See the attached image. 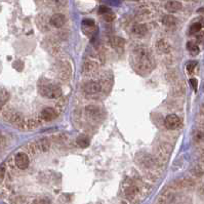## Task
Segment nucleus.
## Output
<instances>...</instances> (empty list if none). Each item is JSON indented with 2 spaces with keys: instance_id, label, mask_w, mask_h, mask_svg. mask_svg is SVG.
<instances>
[{
  "instance_id": "1",
  "label": "nucleus",
  "mask_w": 204,
  "mask_h": 204,
  "mask_svg": "<svg viewBox=\"0 0 204 204\" xmlns=\"http://www.w3.org/2000/svg\"><path fill=\"white\" fill-rule=\"evenodd\" d=\"M133 59H135V67L139 69V71H151L152 67L154 65L151 52L144 46L139 45L135 47V52H133Z\"/></svg>"
},
{
  "instance_id": "2",
  "label": "nucleus",
  "mask_w": 204,
  "mask_h": 204,
  "mask_svg": "<svg viewBox=\"0 0 204 204\" xmlns=\"http://www.w3.org/2000/svg\"><path fill=\"white\" fill-rule=\"evenodd\" d=\"M38 91L41 95L45 96L48 99H59L62 95L61 87L57 84H52V83H40Z\"/></svg>"
},
{
  "instance_id": "3",
  "label": "nucleus",
  "mask_w": 204,
  "mask_h": 204,
  "mask_svg": "<svg viewBox=\"0 0 204 204\" xmlns=\"http://www.w3.org/2000/svg\"><path fill=\"white\" fill-rule=\"evenodd\" d=\"M181 124H182L181 118L176 114L168 115L164 119V125L167 129H170V130L176 129V128L181 126Z\"/></svg>"
},
{
  "instance_id": "4",
  "label": "nucleus",
  "mask_w": 204,
  "mask_h": 204,
  "mask_svg": "<svg viewBox=\"0 0 204 204\" xmlns=\"http://www.w3.org/2000/svg\"><path fill=\"white\" fill-rule=\"evenodd\" d=\"M15 163L17 165V167L18 169H26L28 168L29 163H30V159H29V156L26 154V153H18L15 156Z\"/></svg>"
},
{
  "instance_id": "5",
  "label": "nucleus",
  "mask_w": 204,
  "mask_h": 204,
  "mask_svg": "<svg viewBox=\"0 0 204 204\" xmlns=\"http://www.w3.org/2000/svg\"><path fill=\"white\" fill-rule=\"evenodd\" d=\"M101 89V84L96 81H89L83 85V91L87 95H95V93L100 92Z\"/></svg>"
},
{
  "instance_id": "6",
  "label": "nucleus",
  "mask_w": 204,
  "mask_h": 204,
  "mask_svg": "<svg viewBox=\"0 0 204 204\" xmlns=\"http://www.w3.org/2000/svg\"><path fill=\"white\" fill-rule=\"evenodd\" d=\"M40 116H41V119L44 120V121H52L53 119L57 118L58 112L55 111L53 108H49V107H47V108H44L43 110H42Z\"/></svg>"
},
{
  "instance_id": "7",
  "label": "nucleus",
  "mask_w": 204,
  "mask_h": 204,
  "mask_svg": "<svg viewBox=\"0 0 204 204\" xmlns=\"http://www.w3.org/2000/svg\"><path fill=\"white\" fill-rule=\"evenodd\" d=\"M49 23L55 28H62L66 24V17L62 13H55L50 18Z\"/></svg>"
},
{
  "instance_id": "8",
  "label": "nucleus",
  "mask_w": 204,
  "mask_h": 204,
  "mask_svg": "<svg viewBox=\"0 0 204 204\" xmlns=\"http://www.w3.org/2000/svg\"><path fill=\"white\" fill-rule=\"evenodd\" d=\"M58 74L60 76V78L66 80L70 78V75H71V68H70V65L68 63H61L59 65V70H58Z\"/></svg>"
},
{
  "instance_id": "9",
  "label": "nucleus",
  "mask_w": 204,
  "mask_h": 204,
  "mask_svg": "<svg viewBox=\"0 0 204 204\" xmlns=\"http://www.w3.org/2000/svg\"><path fill=\"white\" fill-rule=\"evenodd\" d=\"M98 69V65H96V63L92 61H86L83 63L82 65V72L83 74H91L93 73V72L95 71V70Z\"/></svg>"
},
{
  "instance_id": "10",
  "label": "nucleus",
  "mask_w": 204,
  "mask_h": 204,
  "mask_svg": "<svg viewBox=\"0 0 204 204\" xmlns=\"http://www.w3.org/2000/svg\"><path fill=\"white\" fill-rule=\"evenodd\" d=\"M182 8V3L176 0H171V1H167L165 4V9L168 12H176L178 10Z\"/></svg>"
},
{
  "instance_id": "11",
  "label": "nucleus",
  "mask_w": 204,
  "mask_h": 204,
  "mask_svg": "<svg viewBox=\"0 0 204 204\" xmlns=\"http://www.w3.org/2000/svg\"><path fill=\"white\" fill-rule=\"evenodd\" d=\"M148 32V27L145 24H136L132 27V33L136 36H144Z\"/></svg>"
},
{
  "instance_id": "12",
  "label": "nucleus",
  "mask_w": 204,
  "mask_h": 204,
  "mask_svg": "<svg viewBox=\"0 0 204 204\" xmlns=\"http://www.w3.org/2000/svg\"><path fill=\"white\" fill-rule=\"evenodd\" d=\"M86 113L89 117L91 118H96L100 117L101 115V109L96 106H92V105H89V106L86 107Z\"/></svg>"
},
{
  "instance_id": "13",
  "label": "nucleus",
  "mask_w": 204,
  "mask_h": 204,
  "mask_svg": "<svg viewBox=\"0 0 204 204\" xmlns=\"http://www.w3.org/2000/svg\"><path fill=\"white\" fill-rule=\"evenodd\" d=\"M110 44H111V46L112 47H114V48H123V46H124V40H123L122 38H120V37H116V36H114V37H111L110 38Z\"/></svg>"
},
{
  "instance_id": "14",
  "label": "nucleus",
  "mask_w": 204,
  "mask_h": 204,
  "mask_svg": "<svg viewBox=\"0 0 204 204\" xmlns=\"http://www.w3.org/2000/svg\"><path fill=\"white\" fill-rule=\"evenodd\" d=\"M162 24L166 27H169V28H172V27L176 26V18L173 17V15H164L162 18Z\"/></svg>"
},
{
  "instance_id": "15",
  "label": "nucleus",
  "mask_w": 204,
  "mask_h": 204,
  "mask_svg": "<svg viewBox=\"0 0 204 204\" xmlns=\"http://www.w3.org/2000/svg\"><path fill=\"white\" fill-rule=\"evenodd\" d=\"M36 147L38 148V149L41 150V151L45 152V151H47V150H49L50 143H49V141H48L46 138H44V139H39V141L37 142V143H36Z\"/></svg>"
},
{
  "instance_id": "16",
  "label": "nucleus",
  "mask_w": 204,
  "mask_h": 204,
  "mask_svg": "<svg viewBox=\"0 0 204 204\" xmlns=\"http://www.w3.org/2000/svg\"><path fill=\"white\" fill-rule=\"evenodd\" d=\"M156 46H157V49L160 50L161 52H164V53H167L170 52V46L169 44L167 43L164 40H159V41L156 43Z\"/></svg>"
},
{
  "instance_id": "17",
  "label": "nucleus",
  "mask_w": 204,
  "mask_h": 204,
  "mask_svg": "<svg viewBox=\"0 0 204 204\" xmlns=\"http://www.w3.org/2000/svg\"><path fill=\"white\" fill-rule=\"evenodd\" d=\"M76 143H77V145H78L79 147L86 148V147L89 146L90 141H89V139H88L86 135H79L78 138H77V139H76Z\"/></svg>"
},
{
  "instance_id": "18",
  "label": "nucleus",
  "mask_w": 204,
  "mask_h": 204,
  "mask_svg": "<svg viewBox=\"0 0 204 204\" xmlns=\"http://www.w3.org/2000/svg\"><path fill=\"white\" fill-rule=\"evenodd\" d=\"M187 49L192 55H197L198 53H199V52H200L199 47H198L197 45L194 43V42H191V41L187 43Z\"/></svg>"
},
{
  "instance_id": "19",
  "label": "nucleus",
  "mask_w": 204,
  "mask_h": 204,
  "mask_svg": "<svg viewBox=\"0 0 204 204\" xmlns=\"http://www.w3.org/2000/svg\"><path fill=\"white\" fill-rule=\"evenodd\" d=\"M38 18H39V20H41V22L37 20V23H38L39 28L41 29V30H48V29H49V27H48V24L46 22V18L43 17V15H40Z\"/></svg>"
},
{
  "instance_id": "20",
  "label": "nucleus",
  "mask_w": 204,
  "mask_h": 204,
  "mask_svg": "<svg viewBox=\"0 0 204 204\" xmlns=\"http://www.w3.org/2000/svg\"><path fill=\"white\" fill-rule=\"evenodd\" d=\"M196 66H197V62L196 61H190L187 63V70L188 72H189L190 74H192L193 72H194V69L196 68Z\"/></svg>"
},
{
  "instance_id": "21",
  "label": "nucleus",
  "mask_w": 204,
  "mask_h": 204,
  "mask_svg": "<svg viewBox=\"0 0 204 204\" xmlns=\"http://www.w3.org/2000/svg\"><path fill=\"white\" fill-rule=\"evenodd\" d=\"M201 28H202V25H201L200 23H195L190 27V32H191L192 34L197 33V32H199L201 30Z\"/></svg>"
},
{
  "instance_id": "22",
  "label": "nucleus",
  "mask_w": 204,
  "mask_h": 204,
  "mask_svg": "<svg viewBox=\"0 0 204 204\" xmlns=\"http://www.w3.org/2000/svg\"><path fill=\"white\" fill-rule=\"evenodd\" d=\"M104 17V20L106 21V22H112V21L114 20L115 18V15H113V13H111V12H109V13H107V15H103Z\"/></svg>"
},
{
  "instance_id": "23",
  "label": "nucleus",
  "mask_w": 204,
  "mask_h": 204,
  "mask_svg": "<svg viewBox=\"0 0 204 204\" xmlns=\"http://www.w3.org/2000/svg\"><path fill=\"white\" fill-rule=\"evenodd\" d=\"M82 24L84 27H88V28H92V27H95V22H93L92 20H84L82 22Z\"/></svg>"
},
{
  "instance_id": "24",
  "label": "nucleus",
  "mask_w": 204,
  "mask_h": 204,
  "mask_svg": "<svg viewBox=\"0 0 204 204\" xmlns=\"http://www.w3.org/2000/svg\"><path fill=\"white\" fill-rule=\"evenodd\" d=\"M99 12L101 13V15H107V13H109L110 12V8L109 7H107V6H101L100 7V9H99Z\"/></svg>"
},
{
  "instance_id": "25",
  "label": "nucleus",
  "mask_w": 204,
  "mask_h": 204,
  "mask_svg": "<svg viewBox=\"0 0 204 204\" xmlns=\"http://www.w3.org/2000/svg\"><path fill=\"white\" fill-rule=\"evenodd\" d=\"M190 84H191V86L193 87V89H194V90H197L198 81H197V80H196L195 78H191V79H190Z\"/></svg>"
},
{
  "instance_id": "26",
  "label": "nucleus",
  "mask_w": 204,
  "mask_h": 204,
  "mask_svg": "<svg viewBox=\"0 0 204 204\" xmlns=\"http://www.w3.org/2000/svg\"><path fill=\"white\" fill-rule=\"evenodd\" d=\"M5 176V167L4 166H0V182L3 179Z\"/></svg>"
},
{
  "instance_id": "27",
  "label": "nucleus",
  "mask_w": 204,
  "mask_h": 204,
  "mask_svg": "<svg viewBox=\"0 0 204 204\" xmlns=\"http://www.w3.org/2000/svg\"><path fill=\"white\" fill-rule=\"evenodd\" d=\"M36 204H49V201L46 199H40L36 202Z\"/></svg>"
},
{
  "instance_id": "28",
  "label": "nucleus",
  "mask_w": 204,
  "mask_h": 204,
  "mask_svg": "<svg viewBox=\"0 0 204 204\" xmlns=\"http://www.w3.org/2000/svg\"><path fill=\"white\" fill-rule=\"evenodd\" d=\"M203 26H204V24H203Z\"/></svg>"
}]
</instances>
